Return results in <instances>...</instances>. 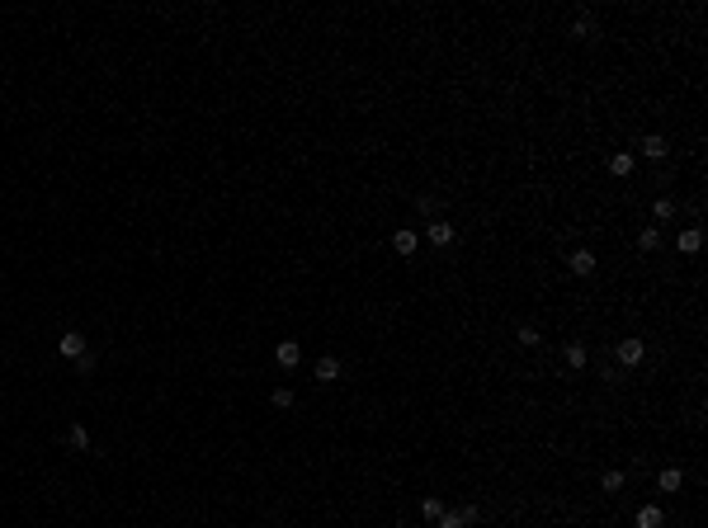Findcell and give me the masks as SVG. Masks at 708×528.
I'll use <instances>...</instances> for the list:
<instances>
[{"instance_id":"obj_1","label":"cell","mask_w":708,"mask_h":528,"mask_svg":"<svg viewBox=\"0 0 708 528\" xmlns=\"http://www.w3.org/2000/svg\"><path fill=\"white\" fill-rule=\"evenodd\" d=\"M642 354H647V344H642V340H619V364L637 368V364H642Z\"/></svg>"},{"instance_id":"obj_2","label":"cell","mask_w":708,"mask_h":528,"mask_svg":"<svg viewBox=\"0 0 708 528\" xmlns=\"http://www.w3.org/2000/svg\"><path fill=\"white\" fill-rule=\"evenodd\" d=\"M274 359H279L284 368H293V364L302 359V344H298V340H279V349H274Z\"/></svg>"},{"instance_id":"obj_3","label":"cell","mask_w":708,"mask_h":528,"mask_svg":"<svg viewBox=\"0 0 708 528\" xmlns=\"http://www.w3.org/2000/svg\"><path fill=\"white\" fill-rule=\"evenodd\" d=\"M567 269L586 279V274H595V255H590V250H572V260H567Z\"/></svg>"},{"instance_id":"obj_4","label":"cell","mask_w":708,"mask_h":528,"mask_svg":"<svg viewBox=\"0 0 708 528\" xmlns=\"http://www.w3.org/2000/svg\"><path fill=\"white\" fill-rule=\"evenodd\" d=\"M57 349H62L66 359H80V354H85V335H76V330H66V335L57 340Z\"/></svg>"},{"instance_id":"obj_5","label":"cell","mask_w":708,"mask_h":528,"mask_svg":"<svg viewBox=\"0 0 708 528\" xmlns=\"http://www.w3.org/2000/svg\"><path fill=\"white\" fill-rule=\"evenodd\" d=\"M675 245H680V255H699V245H704V236H699V227H684Z\"/></svg>"},{"instance_id":"obj_6","label":"cell","mask_w":708,"mask_h":528,"mask_svg":"<svg viewBox=\"0 0 708 528\" xmlns=\"http://www.w3.org/2000/svg\"><path fill=\"white\" fill-rule=\"evenodd\" d=\"M336 377H341V359H331V354L316 359V382H336Z\"/></svg>"},{"instance_id":"obj_7","label":"cell","mask_w":708,"mask_h":528,"mask_svg":"<svg viewBox=\"0 0 708 528\" xmlns=\"http://www.w3.org/2000/svg\"><path fill=\"white\" fill-rule=\"evenodd\" d=\"M392 250H397V255H416V232H411V227H401V232L392 236Z\"/></svg>"},{"instance_id":"obj_8","label":"cell","mask_w":708,"mask_h":528,"mask_svg":"<svg viewBox=\"0 0 708 528\" xmlns=\"http://www.w3.org/2000/svg\"><path fill=\"white\" fill-rule=\"evenodd\" d=\"M609 175H614V180L633 175V156H628V151H614V156H609Z\"/></svg>"},{"instance_id":"obj_9","label":"cell","mask_w":708,"mask_h":528,"mask_svg":"<svg viewBox=\"0 0 708 528\" xmlns=\"http://www.w3.org/2000/svg\"><path fill=\"white\" fill-rule=\"evenodd\" d=\"M425 236L435 241V245H453V222H430V232Z\"/></svg>"},{"instance_id":"obj_10","label":"cell","mask_w":708,"mask_h":528,"mask_svg":"<svg viewBox=\"0 0 708 528\" xmlns=\"http://www.w3.org/2000/svg\"><path fill=\"white\" fill-rule=\"evenodd\" d=\"M661 524H666V514H661L656 505H642V509H637V528H661Z\"/></svg>"},{"instance_id":"obj_11","label":"cell","mask_w":708,"mask_h":528,"mask_svg":"<svg viewBox=\"0 0 708 528\" xmlns=\"http://www.w3.org/2000/svg\"><path fill=\"white\" fill-rule=\"evenodd\" d=\"M562 359H567V368H586V359H590V354H586V344H567V354H562Z\"/></svg>"},{"instance_id":"obj_12","label":"cell","mask_w":708,"mask_h":528,"mask_svg":"<svg viewBox=\"0 0 708 528\" xmlns=\"http://www.w3.org/2000/svg\"><path fill=\"white\" fill-rule=\"evenodd\" d=\"M642 156L661 160V156H666V137H642Z\"/></svg>"},{"instance_id":"obj_13","label":"cell","mask_w":708,"mask_h":528,"mask_svg":"<svg viewBox=\"0 0 708 528\" xmlns=\"http://www.w3.org/2000/svg\"><path fill=\"white\" fill-rule=\"evenodd\" d=\"M435 524H439V528H468V514H463V509H444Z\"/></svg>"},{"instance_id":"obj_14","label":"cell","mask_w":708,"mask_h":528,"mask_svg":"<svg viewBox=\"0 0 708 528\" xmlns=\"http://www.w3.org/2000/svg\"><path fill=\"white\" fill-rule=\"evenodd\" d=\"M680 481H684L680 467H666V472L656 476V486H661V491H680Z\"/></svg>"},{"instance_id":"obj_15","label":"cell","mask_w":708,"mask_h":528,"mask_svg":"<svg viewBox=\"0 0 708 528\" xmlns=\"http://www.w3.org/2000/svg\"><path fill=\"white\" fill-rule=\"evenodd\" d=\"M652 217H656V222H671V217H675V198H656Z\"/></svg>"},{"instance_id":"obj_16","label":"cell","mask_w":708,"mask_h":528,"mask_svg":"<svg viewBox=\"0 0 708 528\" xmlns=\"http://www.w3.org/2000/svg\"><path fill=\"white\" fill-rule=\"evenodd\" d=\"M420 514H425V519L435 524V519L444 514V500H439V496H425V505H420Z\"/></svg>"},{"instance_id":"obj_17","label":"cell","mask_w":708,"mask_h":528,"mask_svg":"<svg viewBox=\"0 0 708 528\" xmlns=\"http://www.w3.org/2000/svg\"><path fill=\"white\" fill-rule=\"evenodd\" d=\"M637 245H642V250H656V245H661V232H656V227H642Z\"/></svg>"},{"instance_id":"obj_18","label":"cell","mask_w":708,"mask_h":528,"mask_svg":"<svg viewBox=\"0 0 708 528\" xmlns=\"http://www.w3.org/2000/svg\"><path fill=\"white\" fill-rule=\"evenodd\" d=\"M71 449H90V429L85 424H71Z\"/></svg>"},{"instance_id":"obj_19","label":"cell","mask_w":708,"mask_h":528,"mask_svg":"<svg viewBox=\"0 0 708 528\" xmlns=\"http://www.w3.org/2000/svg\"><path fill=\"white\" fill-rule=\"evenodd\" d=\"M604 491H609V496L624 491V472H604Z\"/></svg>"},{"instance_id":"obj_20","label":"cell","mask_w":708,"mask_h":528,"mask_svg":"<svg viewBox=\"0 0 708 528\" xmlns=\"http://www.w3.org/2000/svg\"><path fill=\"white\" fill-rule=\"evenodd\" d=\"M269 401H274V406H279V411H289V406H293V392H289V387H279V392L269 396Z\"/></svg>"},{"instance_id":"obj_21","label":"cell","mask_w":708,"mask_h":528,"mask_svg":"<svg viewBox=\"0 0 708 528\" xmlns=\"http://www.w3.org/2000/svg\"><path fill=\"white\" fill-rule=\"evenodd\" d=\"M392 528H411V524H392Z\"/></svg>"}]
</instances>
